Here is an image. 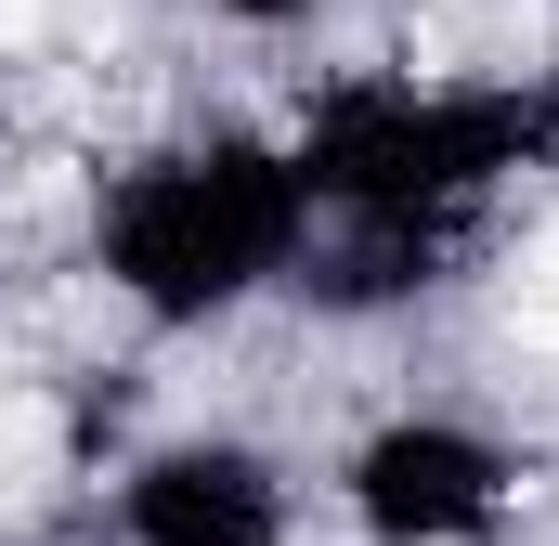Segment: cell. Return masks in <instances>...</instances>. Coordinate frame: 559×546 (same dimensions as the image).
I'll list each match as a JSON object with an SVG mask.
<instances>
[{
    "label": "cell",
    "instance_id": "cell-1",
    "mask_svg": "<svg viewBox=\"0 0 559 546\" xmlns=\"http://www.w3.org/2000/svg\"><path fill=\"white\" fill-rule=\"evenodd\" d=\"M521 299H559V209L534 222V248H521Z\"/></svg>",
    "mask_w": 559,
    "mask_h": 546
},
{
    "label": "cell",
    "instance_id": "cell-2",
    "mask_svg": "<svg viewBox=\"0 0 559 546\" xmlns=\"http://www.w3.org/2000/svg\"><path fill=\"white\" fill-rule=\"evenodd\" d=\"M39 26H52V0H0V52H13V39H39Z\"/></svg>",
    "mask_w": 559,
    "mask_h": 546
}]
</instances>
